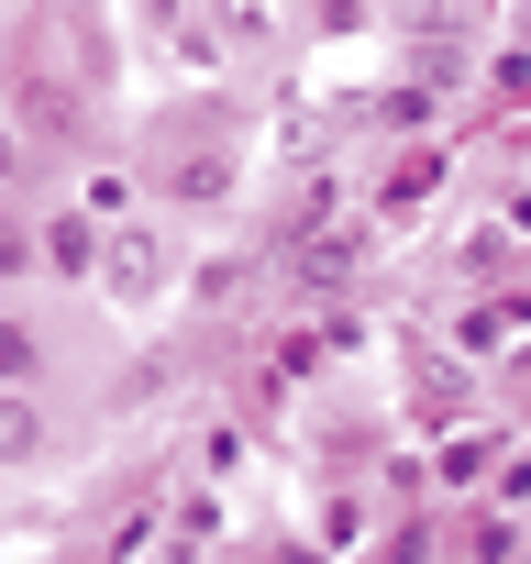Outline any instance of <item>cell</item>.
Listing matches in <instances>:
<instances>
[{
    "label": "cell",
    "instance_id": "7",
    "mask_svg": "<svg viewBox=\"0 0 531 564\" xmlns=\"http://www.w3.org/2000/svg\"><path fill=\"white\" fill-rule=\"evenodd\" d=\"M23 177H34V144H23V122H12V111H0V188H23Z\"/></svg>",
    "mask_w": 531,
    "mask_h": 564
},
{
    "label": "cell",
    "instance_id": "5",
    "mask_svg": "<svg viewBox=\"0 0 531 564\" xmlns=\"http://www.w3.org/2000/svg\"><path fill=\"white\" fill-rule=\"evenodd\" d=\"M34 377H45V333L23 311H0V388H34Z\"/></svg>",
    "mask_w": 531,
    "mask_h": 564
},
{
    "label": "cell",
    "instance_id": "2",
    "mask_svg": "<svg viewBox=\"0 0 531 564\" xmlns=\"http://www.w3.org/2000/svg\"><path fill=\"white\" fill-rule=\"evenodd\" d=\"M232 177H243V166H232L221 144H199V155H177V166H166V199H177V210H221V199H232Z\"/></svg>",
    "mask_w": 531,
    "mask_h": 564
},
{
    "label": "cell",
    "instance_id": "4",
    "mask_svg": "<svg viewBox=\"0 0 531 564\" xmlns=\"http://www.w3.org/2000/svg\"><path fill=\"white\" fill-rule=\"evenodd\" d=\"M34 254H45V265H56V276H78V289H89V265H100V232H89V221H78V210H56V221H45V232H34Z\"/></svg>",
    "mask_w": 531,
    "mask_h": 564
},
{
    "label": "cell",
    "instance_id": "9",
    "mask_svg": "<svg viewBox=\"0 0 531 564\" xmlns=\"http://www.w3.org/2000/svg\"><path fill=\"white\" fill-rule=\"evenodd\" d=\"M366 12H377V0H322V34H355Z\"/></svg>",
    "mask_w": 531,
    "mask_h": 564
},
{
    "label": "cell",
    "instance_id": "1",
    "mask_svg": "<svg viewBox=\"0 0 531 564\" xmlns=\"http://www.w3.org/2000/svg\"><path fill=\"white\" fill-rule=\"evenodd\" d=\"M100 289L122 300V311H144V300H166V232L155 221H122V232H100Z\"/></svg>",
    "mask_w": 531,
    "mask_h": 564
},
{
    "label": "cell",
    "instance_id": "3",
    "mask_svg": "<svg viewBox=\"0 0 531 564\" xmlns=\"http://www.w3.org/2000/svg\"><path fill=\"white\" fill-rule=\"evenodd\" d=\"M45 410H34V388H0V465H45Z\"/></svg>",
    "mask_w": 531,
    "mask_h": 564
},
{
    "label": "cell",
    "instance_id": "6",
    "mask_svg": "<svg viewBox=\"0 0 531 564\" xmlns=\"http://www.w3.org/2000/svg\"><path fill=\"white\" fill-rule=\"evenodd\" d=\"M432 476H443V487H476V476H487V443H443Z\"/></svg>",
    "mask_w": 531,
    "mask_h": 564
},
{
    "label": "cell",
    "instance_id": "8",
    "mask_svg": "<svg viewBox=\"0 0 531 564\" xmlns=\"http://www.w3.org/2000/svg\"><path fill=\"white\" fill-rule=\"evenodd\" d=\"M12 265H34V232H23V221H0V276H12Z\"/></svg>",
    "mask_w": 531,
    "mask_h": 564
}]
</instances>
